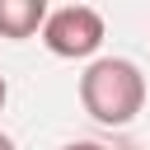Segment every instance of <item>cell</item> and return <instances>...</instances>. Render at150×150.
I'll use <instances>...</instances> for the list:
<instances>
[{
	"label": "cell",
	"instance_id": "1",
	"mask_svg": "<svg viewBox=\"0 0 150 150\" xmlns=\"http://www.w3.org/2000/svg\"><path fill=\"white\" fill-rule=\"evenodd\" d=\"M80 108L98 127H127L145 108V75L127 56H94L80 75Z\"/></svg>",
	"mask_w": 150,
	"mask_h": 150
},
{
	"label": "cell",
	"instance_id": "2",
	"mask_svg": "<svg viewBox=\"0 0 150 150\" xmlns=\"http://www.w3.org/2000/svg\"><path fill=\"white\" fill-rule=\"evenodd\" d=\"M42 47L61 61H84L103 47V14L89 9V5H61V9H47V23H42Z\"/></svg>",
	"mask_w": 150,
	"mask_h": 150
},
{
	"label": "cell",
	"instance_id": "3",
	"mask_svg": "<svg viewBox=\"0 0 150 150\" xmlns=\"http://www.w3.org/2000/svg\"><path fill=\"white\" fill-rule=\"evenodd\" d=\"M42 23H47V5L42 0H0V38L23 42V38L42 33Z\"/></svg>",
	"mask_w": 150,
	"mask_h": 150
},
{
	"label": "cell",
	"instance_id": "4",
	"mask_svg": "<svg viewBox=\"0 0 150 150\" xmlns=\"http://www.w3.org/2000/svg\"><path fill=\"white\" fill-rule=\"evenodd\" d=\"M61 150H108V145H98V141H66Z\"/></svg>",
	"mask_w": 150,
	"mask_h": 150
},
{
	"label": "cell",
	"instance_id": "5",
	"mask_svg": "<svg viewBox=\"0 0 150 150\" xmlns=\"http://www.w3.org/2000/svg\"><path fill=\"white\" fill-rule=\"evenodd\" d=\"M5 98H9V84H5V75H0V108H5Z\"/></svg>",
	"mask_w": 150,
	"mask_h": 150
},
{
	"label": "cell",
	"instance_id": "6",
	"mask_svg": "<svg viewBox=\"0 0 150 150\" xmlns=\"http://www.w3.org/2000/svg\"><path fill=\"white\" fill-rule=\"evenodd\" d=\"M0 150H19V145H14V141H9L5 131H0Z\"/></svg>",
	"mask_w": 150,
	"mask_h": 150
}]
</instances>
